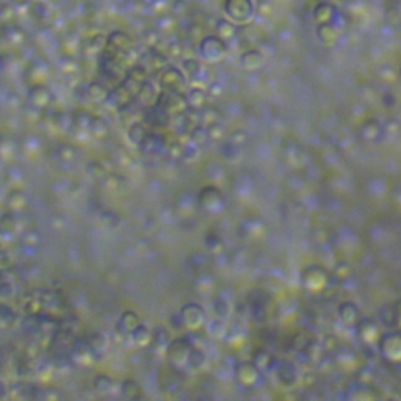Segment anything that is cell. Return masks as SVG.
<instances>
[{"label": "cell", "instance_id": "obj_1", "mask_svg": "<svg viewBox=\"0 0 401 401\" xmlns=\"http://www.w3.org/2000/svg\"><path fill=\"white\" fill-rule=\"evenodd\" d=\"M71 355H73V361L80 365H91L96 361V353L91 350L88 345V340H77L71 346Z\"/></svg>", "mask_w": 401, "mask_h": 401}, {"label": "cell", "instance_id": "obj_11", "mask_svg": "<svg viewBox=\"0 0 401 401\" xmlns=\"http://www.w3.org/2000/svg\"><path fill=\"white\" fill-rule=\"evenodd\" d=\"M2 389H3V384H2V381H0V391H2Z\"/></svg>", "mask_w": 401, "mask_h": 401}, {"label": "cell", "instance_id": "obj_8", "mask_svg": "<svg viewBox=\"0 0 401 401\" xmlns=\"http://www.w3.org/2000/svg\"><path fill=\"white\" fill-rule=\"evenodd\" d=\"M129 138H131L132 143L135 144H140V143H143L144 138H146V132H144V129L140 126V124H135V126L129 131Z\"/></svg>", "mask_w": 401, "mask_h": 401}, {"label": "cell", "instance_id": "obj_9", "mask_svg": "<svg viewBox=\"0 0 401 401\" xmlns=\"http://www.w3.org/2000/svg\"><path fill=\"white\" fill-rule=\"evenodd\" d=\"M11 321H15L13 309H11L7 304H2L0 306V323H2L3 326H8Z\"/></svg>", "mask_w": 401, "mask_h": 401}, {"label": "cell", "instance_id": "obj_6", "mask_svg": "<svg viewBox=\"0 0 401 401\" xmlns=\"http://www.w3.org/2000/svg\"><path fill=\"white\" fill-rule=\"evenodd\" d=\"M113 386H115V381L110 378L107 375H99L96 380L93 382V387L94 391L99 392V393H109L113 391Z\"/></svg>", "mask_w": 401, "mask_h": 401}, {"label": "cell", "instance_id": "obj_10", "mask_svg": "<svg viewBox=\"0 0 401 401\" xmlns=\"http://www.w3.org/2000/svg\"><path fill=\"white\" fill-rule=\"evenodd\" d=\"M15 295V286L11 282L2 281L0 282V299L2 301H8L10 298H13Z\"/></svg>", "mask_w": 401, "mask_h": 401}, {"label": "cell", "instance_id": "obj_7", "mask_svg": "<svg viewBox=\"0 0 401 401\" xmlns=\"http://www.w3.org/2000/svg\"><path fill=\"white\" fill-rule=\"evenodd\" d=\"M30 100L32 104L37 105V107H44L49 102V93H47L44 88H35L30 93Z\"/></svg>", "mask_w": 401, "mask_h": 401}, {"label": "cell", "instance_id": "obj_4", "mask_svg": "<svg viewBox=\"0 0 401 401\" xmlns=\"http://www.w3.org/2000/svg\"><path fill=\"white\" fill-rule=\"evenodd\" d=\"M7 205L10 207V210L13 212H19L27 205V196L21 192H11L7 198Z\"/></svg>", "mask_w": 401, "mask_h": 401}, {"label": "cell", "instance_id": "obj_2", "mask_svg": "<svg viewBox=\"0 0 401 401\" xmlns=\"http://www.w3.org/2000/svg\"><path fill=\"white\" fill-rule=\"evenodd\" d=\"M140 324V318L132 310L124 312V314L120 317V321H118V329L122 334H132V331Z\"/></svg>", "mask_w": 401, "mask_h": 401}, {"label": "cell", "instance_id": "obj_5", "mask_svg": "<svg viewBox=\"0 0 401 401\" xmlns=\"http://www.w3.org/2000/svg\"><path fill=\"white\" fill-rule=\"evenodd\" d=\"M132 339H133V342L137 345H140V346H144V345H147L151 342V339H152V335H151V331L149 329H147L144 324H138L137 328L133 329L132 331Z\"/></svg>", "mask_w": 401, "mask_h": 401}, {"label": "cell", "instance_id": "obj_3", "mask_svg": "<svg viewBox=\"0 0 401 401\" xmlns=\"http://www.w3.org/2000/svg\"><path fill=\"white\" fill-rule=\"evenodd\" d=\"M88 340V345L91 346V350L96 353V356L99 355H102V353L107 351V346H109V340L107 337H105L104 334H100V333H94L90 335V339H86Z\"/></svg>", "mask_w": 401, "mask_h": 401}]
</instances>
